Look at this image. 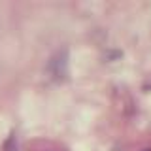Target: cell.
Returning <instances> with one entry per match:
<instances>
[{
	"label": "cell",
	"instance_id": "cell-1",
	"mask_svg": "<svg viewBox=\"0 0 151 151\" xmlns=\"http://www.w3.org/2000/svg\"><path fill=\"white\" fill-rule=\"evenodd\" d=\"M145 151H151V149H145Z\"/></svg>",
	"mask_w": 151,
	"mask_h": 151
}]
</instances>
